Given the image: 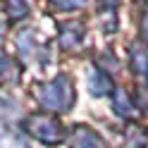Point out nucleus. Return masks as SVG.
<instances>
[{"label":"nucleus","mask_w":148,"mask_h":148,"mask_svg":"<svg viewBox=\"0 0 148 148\" xmlns=\"http://www.w3.org/2000/svg\"><path fill=\"white\" fill-rule=\"evenodd\" d=\"M36 98H38V103H41L45 110H60V112L69 110L72 103H74V88H72L69 77L60 74V77L53 79L50 84L38 86Z\"/></svg>","instance_id":"1"},{"label":"nucleus","mask_w":148,"mask_h":148,"mask_svg":"<svg viewBox=\"0 0 148 148\" xmlns=\"http://www.w3.org/2000/svg\"><path fill=\"white\" fill-rule=\"evenodd\" d=\"M26 129L38 138L45 146H55L62 141V127L58 119H53L48 115H34L29 122H26Z\"/></svg>","instance_id":"2"},{"label":"nucleus","mask_w":148,"mask_h":148,"mask_svg":"<svg viewBox=\"0 0 148 148\" xmlns=\"http://www.w3.org/2000/svg\"><path fill=\"white\" fill-rule=\"evenodd\" d=\"M72 148H105L103 141L91 132V129H84L79 127L77 132H74V141H72Z\"/></svg>","instance_id":"3"},{"label":"nucleus","mask_w":148,"mask_h":148,"mask_svg":"<svg viewBox=\"0 0 148 148\" xmlns=\"http://www.w3.org/2000/svg\"><path fill=\"white\" fill-rule=\"evenodd\" d=\"M88 86H91V93L93 96H103L112 88V84H110V79L105 77L103 69H91L88 72Z\"/></svg>","instance_id":"4"},{"label":"nucleus","mask_w":148,"mask_h":148,"mask_svg":"<svg viewBox=\"0 0 148 148\" xmlns=\"http://www.w3.org/2000/svg\"><path fill=\"white\" fill-rule=\"evenodd\" d=\"M132 67L141 77L148 74V50L146 48H141V45H134L132 48Z\"/></svg>","instance_id":"5"},{"label":"nucleus","mask_w":148,"mask_h":148,"mask_svg":"<svg viewBox=\"0 0 148 148\" xmlns=\"http://www.w3.org/2000/svg\"><path fill=\"white\" fill-rule=\"evenodd\" d=\"M81 36H84V31H81V26L77 24H69V26H64V31L60 34V45L62 48H74L79 41H81Z\"/></svg>","instance_id":"6"},{"label":"nucleus","mask_w":148,"mask_h":148,"mask_svg":"<svg viewBox=\"0 0 148 148\" xmlns=\"http://www.w3.org/2000/svg\"><path fill=\"white\" fill-rule=\"evenodd\" d=\"M115 108H117V112L122 117H129L134 112V103L129 100V96L124 93V91H117V93H115Z\"/></svg>","instance_id":"7"},{"label":"nucleus","mask_w":148,"mask_h":148,"mask_svg":"<svg viewBox=\"0 0 148 148\" xmlns=\"http://www.w3.org/2000/svg\"><path fill=\"white\" fill-rule=\"evenodd\" d=\"M5 10L10 19H19L26 14V3L24 0H5Z\"/></svg>","instance_id":"8"},{"label":"nucleus","mask_w":148,"mask_h":148,"mask_svg":"<svg viewBox=\"0 0 148 148\" xmlns=\"http://www.w3.org/2000/svg\"><path fill=\"white\" fill-rule=\"evenodd\" d=\"M84 3L86 0H53V7H58V10H77Z\"/></svg>","instance_id":"9"},{"label":"nucleus","mask_w":148,"mask_h":148,"mask_svg":"<svg viewBox=\"0 0 148 148\" xmlns=\"http://www.w3.org/2000/svg\"><path fill=\"white\" fill-rule=\"evenodd\" d=\"M3 148H26V143L22 141L19 136H12V134H5V136H3Z\"/></svg>","instance_id":"10"},{"label":"nucleus","mask_w":148,"mask_h":148,"mask_svg":"<svg viewBox=\"0 0 148 148\" xmlns=\"http://www.w3.org/2000/svg\"><path fill=\"white\" fill-rule=\"evenodd\" d=\"M141 29H143V36L148 38V12H146V17H143V24H141Z\"/></svg>","instance_id":"11"},{"label":"nucleus","mask_w":148,"mask_h":148,"mask_svg":"<svg viewBox=\"0 0 148 148\" xmlns=\"http://www.w3.org/2000/svg\"><path fill=\"white\" fill-rule=\"evenodd\" d=\"M105 3H108V5H117V0H105Z\"/></svg>","instance_id":"12"}]
</instances>
